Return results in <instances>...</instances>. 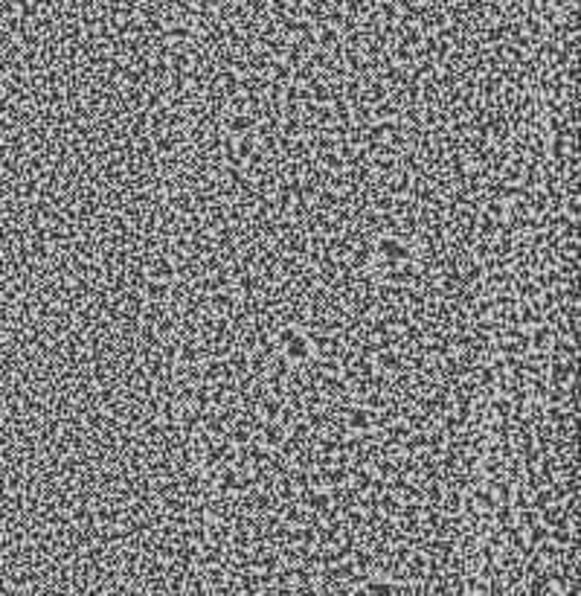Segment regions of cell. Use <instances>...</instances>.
<instances>
[{
    "label": "cell",
    "mask_w": 581,
    "mask_h": 596,
    "mask_svg": "<svg viewBox=\"0 0 581 596\" xmlns=\"http://www.w3.org/2000/svg\"><path fill=\"white\" fill-rule=\"evenodd\" d=\"M372 254L390 268V265H401V262H413L416 254H413V247L407 244L398 233H384L372 242Z\"/></svg>",
    "instance_id": "obj_1"
},
{
    "label": "cell",
    "mask_w": 581,
    "mask_h": 596,
    "mask_svg": "<svg viewBox=\"0 0 581 596\" xmlns=\"http://www.w3.org/2000/svg\"><path fill=\"white\" fill-rule=\"evenodd\" d=\"M256 128V120L250 117L247 111L241 113H227V120H224V131L230 134V137H244V134H250Z\"/></svg>",
    "instance_id": "obj_2"
},
{
    "label": "cell",
    "mask_w": 581,
    "mask_h": 596,
    "mask_svg": "<svg viewBox=\"0 0 581 596\" xmlns=\"http://www.w3.org/2000/svg\"><path fill=\"white\" fill-rule=\"evenodd\" d=\"M285 436H288V428H282L279 422H265V425L259 428V442L267 451H276L285 442Z\"/></svg>",
    "instance_id": "obj_3"
},
{
    "label": "cell",
    "mask_w": 581,
    "mask_h": 596,
    "mask_svg": "<svg viewBox=\"0 0 581 596\" xmlns=\"http://www.w3.org/2000/svg\"><path fill=\"white\" fill-rule=\"evenodd\" d=\"M312 346H314L317 358H340V352H343V346H340V340L335 335H314Z\"/></svg>",
    "instance_id": "obj_4"
},
{
    "label": "cell",
    "mask_w": 581,
    "mask_h": 596,
    "mask_svg": "<svg viewBox=\"0 0 581 596\" xmlns=\"http://www.w3.org/2000/svg\"><path fill=\"white\" fill-rule=\"evenodd\" d=\"M346 428L355 431V434H358V431L366 434V431L372 428V410L363 408V405H360V408H352V410H346Z\"/></svg>",
    "instance_id": "obj_5"
},
{
    "label": "cell",
    "mask_w": 581,
    "mask_h": 596,
    "mask_svg": "<svg viewBox=\"0 0 581 596\" xmlns=\"http://www.w3.org/2000/svg\"><path fill=\"white\" fill-rule=\"evenodd\" d=\"M198 358H201V349H198V343L192 340V338H186V340H181L178 343V363H183V367H189V363H198Z\"/></svg>",
    "instance_id": "obj_6"
},
{
    "label": "cell",
    "mask_w": 581,
    "mask_h": 596,
    "mask_svg": "<svg viewBox=\"0 0 581 596\" xmlns=\"http://www.w3.org/2000/svg\"><path fill=\"white\" fill-rule=\"evenodd\" d=\"M282 408H285V401H282L279 396H262L259 410H262V419H265V422H276L279 413H282Z\"/></svg>",
    "instance_id": "obj_7"
},
{
    "label": "cell",
    "mask_w": 581,
    "mask_h": 596,
    "mask_svg": "<svg viewBox=\"0 0 581 596\" xmlns=\"http://www.w3.org/2000/svg\"><path fill=\"white\" fill-rule=\"evenodd\" d=\"M209 309H212V312H218V314H224V317H227V314H230L232 309H236V297H232L230 291H224V294H221V291H216V294H209Z\"/></svg>",
    "instance_id": "obj_8"
},
{
    "label": "cell",
    "mask_w": 581,
    "mask_h": 596,
    "mask_svg": "<svg viewBox=\"0 0 581 596\" xmlns=\"http://www.w3.org/2000/svg\"><path fill=\"white\" fill-rule=\"evenodd\" d=\"M174 274H178V268H174V262L166 259V256L151 265V279H169V282H172Z\"/></svg>",
    "instance_id": "obj_9"
},
{
    "label": "cell",
    "mask_w": 581,
    "mask_h": 596,
    "mask_svg": "<svg viewBox=\"0 0 581 596\" xmlns=\"http://www.w3.org/2000/svg\"><path fill=\"white\" fill-rule=\"evenodd\" d=\"M172 294V282L169 279H148L146 285V297L148 300H166Z\"/></svg>",
    "instance_id": "obj_10"
},
{
    "label": "cell",
    "mask_w": 581,
    "mask_h": 596,
    "mask_svg": "<svg viewBox=\"0 0 581 596\" xmlns=\"http://www.w3.org/2000/svg\"><path fill=\"white\" fill-rule=\"evenodd\" d=\"M378 367L381 370H390V373H396V370H401L404 367V358H401V352H393L390 346L378 355Z\"/></svg>",
    "instance_id": "obj_11"
},
{
    "label": "cell",
    "mask_w": 581,
    "mask_h": 596,
    "mask_svg": "<svg viewBox=\"0 0 581 596\" xmlns=\"http://www.w3.org/2000/svg\"><path fill=\"white\" fill-rule=\"evenodd\" d=\"M305 504L312 506V509H326V506H332V494H328V492L305 489Z\"/></svg>",
    "instance_id": "obj_12"
},
{
    "label": "cell",
    "mask_w": 581,
    "mask_h": 596,
    "mask_svg": "<svg viewBox=\"0 0 581 596\" xmlns=\"http://www.w3.org/2000/svg\"><path fill=\"white\" fill-rule=\"evenodd\" d=\"M320 163H323L328 172H343V169H346V160L337 155V148H335V151H326V155H320Z\"/></svg>",
    "instance_id": "obj_13"
},
{
    "label": "cell",
    "mask_w": 581,
    "mask_h": 596,
    "mask_svg": "<svg viewBox=\"0 0 581 596\" xmlns=\"http://www.w3.org/2000/svg\"><path fill=\"white\" fill-rule=\"evenodd\" d=\"M317 195H320V209H335V204L340 201L332 189H323V192H317Z\"/></svg>",
    "instance_id": "obj_14"
},
{
    "label": "cell",
    "mask_w": 581,
    "mask_h": 596,
    "mask_svg": "<svg viewBox=\"0 0 581 596\" xmlns=\"http://www.w3.org/2000/svg\"><path fill=\"white\" fill-rule=\"evenodd\" d=\"M174 329H178V320H172V317H163V320L158 323V335H160V338H169Z\"/></svg>",
    "instance_id": "obj_15"
}]
</instances>
